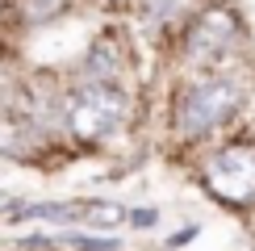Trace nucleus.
Instances as JSON below:
<instances>
[{
    "instance_id": "f03ea898",
    "label": "nucleus",
    "mask_w": 255,
    "mask_h": 251,
    "mask_svg": "<svg viewBox=\"0 0 255 251\" xmlns=\"http://www.w3.org/2000/svg\"><path fill=\"white\" fill-rule=\"evenodd\" d=\"M126 88L122 84H88L84 80L76 92L67 97V130L76 138H109L126 118Z\"/></svg>"
},
{
    "instance_id": "423d86ee",
    "label": "nucleus",
    "mask_w": 255,
    "mask_h": 251,
    "mask_svg": "<svg viewBox=\"0 0 255 251\" xmlns=\"http://www.w3.org/2000/svg\"><path fill=\"white\" fill-rule=\"evenodd\" d=\"M126 71V50L113 34H101L84 55V80L88 84H122Z\"/></svg>"
},
{
    "instance_id": "1a4fd4ad",
    "label": "nucleus",
    "mask_w": 255,
    "mask_h": 251,
    "mask_svg": "<svg viewBox=\"0 0 255 251\" xmlns=\"http://www.w3.org/2000/svg\"><path fill=\"white\" fill-rule=\"evenodd\" d=\"M0 8H4V0H0Z\"/></svg>"
},
{
    "instance_id": "f257e3e1",
    "label": "nucleus",
    "mask_w": 255,
    "mask_h": 251,
    "mask_svg": "<svg viewBox=\"0 0 255 251\" xmlns=\"http://www.w3.org/2000/svg\"><path fill=\"white\" fill-rule=\"evenodd\" d=\"M239 88L222 76H201L193 84H184L176 97V130L184 138H201V134L226 126L239 113Z\"/></svg>"
},
{
    "instance_id": "20e7f679",
    "label": "nucleus",
    "mask_w": 255,
    "mask_h": 251,
    "mask_svg": "<svg viewBox=\"0 0 255 251\" xmlns=\"http://www.w3.org/2000/svg\"><path fill=\"white\" fill-rule=\"evenodd\" d=\"M235 42H239V17L230 13L226 4H209V8H201V13L193 17L188 38H184V50H188L193 63L209 67V63H218L222 55H230Z\"/></svg>"
},
{
    "instance_id": "7ed1b4c3",
    "label": "nucleus",
    "mask_w": 255,
    "mask_h": 251,
    "mask_svg": "<svg viewBox=\"0 0 255 251\" xmlns=\"http://www.w3.org/2000/svg\"><path fill=\"white\" fill-rule=\"evenodd\" d=\"M201 180L226 205L255 201V142H230L222 151H214L205 172H201Z\"/></svg>"
},
{
    "instance_id": "0eeeda50",
    "label": "nucleus",
    "mask_w": 255,
    "mask_h": 251,
    "mask_svg": "<svg viewBox=\"0 0 255 251\" xmlns=\"http://www.w3.org/2000/svg\"><path fill=\"white\" fill-rule=\"evenodd\" d=\"M63 8H67V0H21V17L42 25V21H55Z\"/></svg>"
},
{
    "instance_id": "6e6552de",
    "label": "nucleus",
    "mask_w": 255,
    "mask_h": 251,
    "mask_svg": "<svg viewBox=\"0 0 255 251\" xmlns=\"http://www.w3.org/2000/svg\"><path fill=\"white\" fill-rule=\"evenodd\" d=\"M180 4H184V0H142V8H146L151 17H167V13L180 8Z\"/></svg>"
},
{
    "instance_id": "39448f33",
    "label": "nucleus",
    "mask_w": 255,
    "mask_h": 251,
    "mask_svg": "<svg viewBox=\"0 0 255 251\" xmlns=\"http://www.w3.org/2000/svg\"><path fill=\"white\" fill-rule=\"evenodd\" d=\"M21 218H50V222H92V226H118L126 218L122 205L113 201H67V205H29L17 209V222Z\"/></svg>"
}]
</instances>
